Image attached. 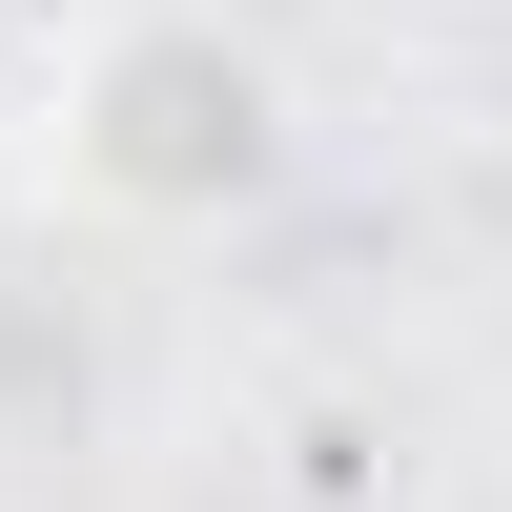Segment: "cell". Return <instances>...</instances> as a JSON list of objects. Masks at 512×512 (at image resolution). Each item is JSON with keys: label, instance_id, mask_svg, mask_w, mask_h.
I'll return each instance as SVG.
<instances>
[{"label": "cell", "instance_id": "1", "mask_svg": "<svg viewBox=\"0 0 512 512\" xmlns=\"http://www.w3.org/2000/svg\"><path fill=\"white\" fill-rule=\"evenodd\" d=\"M41 164L103 226H246L287 185V62L226 0H103L41 82Z\"/></svg>", "mask_w": 512, "mask_h": 512}]
</instances>
